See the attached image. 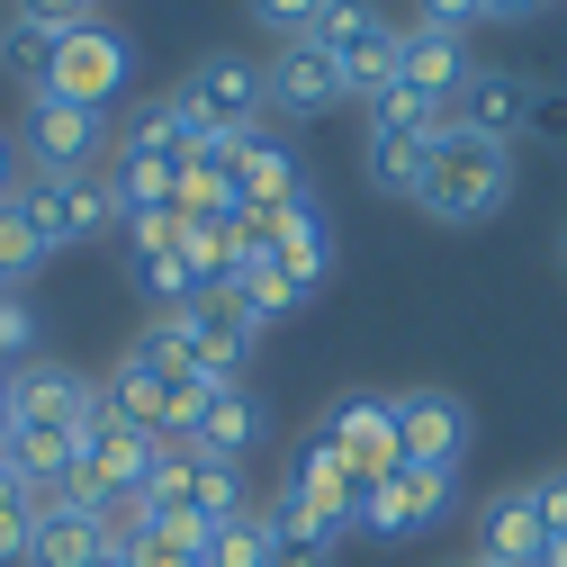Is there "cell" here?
<instances>
[{
    "label": "cell",
    "mask_w": 567,
    "mask_h": 567,
    "mask_svg": "<svg viewBox=\"0 0 567 567\" xmlns=\"http://www.w3.org/2000/svg\"><path fill=\"white\" fill-rule=\"evenodd\" d=\"M505 198H514V154L486 145V135H468V126H442L433 163H423V181H414V207L433 226H486Z\"/></svg>",
    "instance_id": "6da1fadb"
},
{
    "label": "cell",
    "mask_w": 567,
    "mask_h": 567,
    "mask_svg": "<svg viewBox=\"0 0 567 567\" xmlns=\"http://www.w3.org/2000/svg\"><path fill=\"white\" fill-rule=\"evenodd\" d=\"M109 154H117L109 109H73V100H54V91L28 100V117H19V172L28 181H100Z\"/></svg>",
    "instance_id": "7a4b0ae2"
},
{
    "label": "cell",
    "mask_w": 567,
    "mask_h": 567,
    "mask_svg": "<svg viewBox=\"0 0 567 567\" xmlns=\"http://www.w3.org/2000/svg\"><path fill=\"white\" fill-rule=\"evenodd\" d=\"M442 126H451V109H423L414 91H379V100H370V135H361V172H370V189L414 198L423 163H433V145H442Z\"/></svg>",
    "instance_id": "3957f363"
},
{
    "label": "cell",
    "mask_w": 567,
    "mask_h": 567,
    "mask_svg": "<svg viewBox=\"0 0 567 567\" xmlns=\"http://www.w3.org/2000/svg\"><path fill=\"white\" fill-rule=\"evenodd\" d=\"M172 109L189 117V145H207V135H252L270 117V91H261V63L252 54H198Z\"/></svg>",
    "instance_id": "277c9868"
},
{
    "label": "cell",
    "mask_w": 567,
    "mask_h": 567,
    "mask_svg": "<svg viewBox=\"0 0 567 567\" xmlns=\"http://www.w3.org/2000/svg\"><path fill=\"white\" fill-rule=\"evenodd\" d=\"M361 495H370V477H351V468L307 433L298 460H289V477H279V495H270V514L298 523V532H324V540H351V532H361Z\"/></svg>",
    "instance_id": "5b68a950"
},
{
    "label": "cell",
    "mask_w": 567,
    "mask_h": 567,
    "mask_svg": "<svg viewBox=\"0 0 567 567\" xmlns=\"http://www.w3.org/2000/svg\"><path fill=\"white\" fill-rule=\"evenodd\" d=\"M126 82H135V45H126L117 19L73 28V37L54 45V73H45V91L73 100V109H109V100H126Z\"/></svg>",
    "instance_id": "8992f818"
},
{
    "label": "cell",
    "mask_w": 567,
    "mask_h": 567,
    "mask_svg": "<svg viewBox=\"0 0 567 567\" xmlns=\"http://www.w3.org/2000/svg\"><path fill=\"white\" fill-rule=\"evenodd\" d=\"M316 45L333 54V73H342V91H351V100L396 91V28L370 10V0H333L324 28H316Z\"/></svg>",
    "instance_id": "52a82bcc"
},
{
    "label": "cell",
    "mask_w": 567,
    "mask_h": 567,
    "mask_svg": "<svg viewBox=\"0 0 567 567\" xmlns=\"http://www.w3.org/2000/svg\"><path fill=\"white\" fill-rule=\"evenodd\" d=\"M460 505V468H396V477H379L370 495H361V532L370 540H405V532H433L442 514Z\"/></svg>",
    "instance_id": "ba28073f"
},
{
    "label": "cell",
    "mask_w": 567,
    "mask_h": 567,
    "mask_svg": "<svg viewBox=\"0 0 567 567\" xmlns=\"http://www.w3.org/2000/svg\"><path fill=\"white\" fill-rule=\"evenodd\" d=\"M316 442L351 468V477H396L405 468V451H396V396H342L324 423H316Z\"/></svg>",
    "instance_id": "9c48e42d"
},
{
    "label": "cell",
    "mask_w": 567,
    "mask_h": 567,
    "mask_svg": "<svg viewBox=\"0 0 567 567\" xmlns=\"http://www.w3.org/2000/svg\"><path fill=\"white\" fill-rule=\"evenodd\" d=\"M0 388H10V405H19V423H73V433H91V423L109 414V396H100V379H82L73 361H45V351H37L28 370H10V379H0Z\"/></svg>",
    "instance_id": "30bf717a"
},
{
    "label": "cell",
    "mask_w": 567,
    "mask_h": 567,
    "mask_svg": "<svg viewBox=\"0 0 567 567\" xmlns=\"http://www.w3.org/2000/svg\"><path fill=\"white\" fill-rule=\"evenodd\" d=\"M261 91H270V117H324L342 109V73H333V54L316 37H289V45H270L261 54Z\"/></svg>",
    "instance_id": "8fae6325"
},
{
    "label": "cell",
    "mask_w": 567,
    "mask_h": 567,
    "mask_svg": "<svg viewBox=\"0 0 567 567\" xmlns=\"http://www.w3.org/2000/svg\"><path fill=\"white\" fill-rule=\"evenodd\" d=\"M396 451L414 468H460L468 460V405L442 388H405L396 396Z\"/></svg>",
    "instance_id": "7c38bea8"
},
{
    "label": "cell",
    "mask_w": 567,
    "mask_h": 567,
    "mask_svg": "<svg viewBox=\"0 0 567 567\" xmlns=\"http://www.w3.org/2000/svg\"><path fill=\"white\" fill-rule=\"evenodd\" d=\"M163 433H145V423H126V414H100L91 433H82V477L109 486V495H135L154 468H163Z\"/></svg>",
    "instance_id": "4fadbf2b"
},
{
    "label": "cell",
    "mask_w": 567,
    "mask_h": 567,
    "mask_svg": "<svg viewBox=\"0 0 567 567\" xmlns=\"http://www.w3.org/2000/svg\"><path fill=\"white\" fill-rule=\"evenodd\" d=\"M468 73H477V63H468V45L451 28H423V19L396 28V91H414L423 109H451Z\"/></svg>",
    "instance_id": "5bb4252c"
},
{
    "label": "cell",
    "mask_w": 567,
    "mask_h": 567,
    "mask_svg": "<svg viewBox=\"0 0 567 567\" xmlns=\"http://www.w3.org/2000/svg\"><path fill=\"white\" fill-rule=\"evenodd\" d=\"M181 316H189V370H198L207 388H244V361H252V342H261V333L226 307V289L189 298Z\"/></svg>",
    "instance_id": "9a60e30c"
},
{
    "label": "cell",
    "mask_w": 567,
    "mask_h": 567,
    "mask_svg": "<svg viewBox=\"0 0 567 567\" xmlns=\"http://www.w3.org/2000/svg\"><path fill=\"white\" fill-rule=\"evenodd\" d=\"M19 198H28V217H37V235L54 252H73V244L117 226L109 217V181H19Z\"/></svg>",
    "instance_id": "2e32d148"
},
{
    "label": "cell",
    "mask_w": 567,
    "mask_h": 567,
    "mask_svg": "<svg viewBox=\"0 0 567 567\" xmlns=\"http://www.w3.org/2000/svg\"><path fill=\"white\" fill-rule=\"evenodd\" d=\"M451 126H468V135H486V145L514 154V135H532V82L477 63V73L460 82V100H451Z\"/></svg>",
    "instance_id": "e0dca14e"
},
{
    "label": "cell",
    "mask_w": 567,
    "mask_h": 567,
    "mask_svg": "<svg viewBox=\"0 0 567 567\" xmlns=\"http://www.w3.org/2000/svg\"><path fill=\"white\" fill-rule=\"evenodd\" d=\"M126 279H135V298H145V307H189L198 298V270H189L172 217H154V226L126 235Z\"/></svg>",
    "instance_id": "ac0fdd59"
},
{
    "label": "cell",
    "mask_w": 567,
    "mask_h": 567,
    "mask_svg": "<svg viewBox=\"0 0 567 567\" xmlns=\"http://www.w3.org/2000/svg\"><path fill=\"white\" fill-rule=\"evenodd\" d=\"M279 270L298 279V298H316L324 279H333V217H324V198H289L279 207Z\"/></svg>",
    "instance_id": "d6986e66"
},
{
    "label": "cell",
    "mask_w": 567,
    "mask_h": 567,
    "mask_svg": "<svg viewBox=\"0 0 567 567\" xmlns=\"http://www.w3.org/2000/svg\"><path fill=\"white\" fill-rule=\"evenodd\" d=\"M189 370H163V361H145V351H117L109 361V379H100V396H109V414H126V423H145V433H163V414H172V388H181Z\"/></svg>",
    "instance_id": "ffe728a7"
},
{
    "label": "cell",
    "mask_w": 567,
    "mask_h": 567,
    "mask_svg": "<svg viewBox=\"0 0 567 567\" xmlns=\"http://www.w3.org/2000/svg\"><path fill=\"white\" fill-rule=\"evenodd\" d=\"M540 505H532V486H505V495H486V514H477V558L495 567H540Z\"/></svg>",
    "instance_id": "44dd1931"
},
{
    "label": "cell",
    "mask_w": 567,
    "mask_h": 567,
    "mask_svg": "<svg viewBox=\"0 0 567 567\" xmlns=\"http://www.w3.org/2000/svg\"><path fill=\"white\" fill-rule=\"evenodd\" d=\"M235 198H244V207H289V198H307V172H298V154L279 145L270 126H252L244 145H235Z\"/></svg>",
    "instance_id": "7402d4cb"
},
{
    "label": "cell",
    "mask_w": 567,
    "mask_h": 567,
    "mask_svg": "<svg viewBox=\"0 0 567 567\" xmlns=\"http://www.w3.org/2000/svg\"><path fill=\"white\" fill-rule=\"evenodd\" d=\"M100 549H109V514L82 505H45L28 532V567H100Z\"/></svg>",
    "instance_id": "603a6c76"
},
{
    "label": "cell",
    "mask_w": 567,
    "mask_h": 567,
    "mask_svg": "<svg viewBox=\"0 0 567 567\" xmlns=\"http://www.w3.org/2000/svg\"><path fill=\"white\" fill-rule=\"evenodd\" d=\"M261 433H270L261 396H252V388H217V396H207V414H198V433H189V451H207V460H244Z\"/></svg>",
    "instance_id": "cb8c5ba5"
},
{
    "label": "cell",
    "mask_w": 567,
    "mask_h": 567,
    "mask_svg": "<svg viewBox=\"0 0 567 567\" xmlns=\"http://www.w3.org/2000/svg\"><path fill=\"white\" fill-rule=\"evenodd\" d=\"M226 307L261 333V324H279V316H298L307 298H298V279L279 270V261H235V270H226Z\"/></svg>",
    "instance_id": "d4e9b609"
},
{
    "label": "cell",
    "mask_w": 567,
    "mask_h": 567,
    "mask_svg": "<svg viewBox=\"0 0 567 567\" xmlns=\"http://www.w3.org/2000/svg\"><path fill=\"white\" fill-rule=\"evenodd\" d=\"M189 514L198 523H244L252 514V486H244V460H207V451H189Z\"/></svg>",
    "instance_id": "484cf974"
},
{
    "label": "cell",
    "mask_w": 567,
    "mask_h": 567,
    "mask_svg": "<svg viewBox=\"0 0 567 567\" xmlns=\"http://www.w3.org/2000/svg\"><path fill=\"white\" fill-rule=\"evenodd\" d=\"M54 261V244L37 235V217H28V198H10L0 207V289H28V279Z\"/></svg>",
    "instance_id": "4316f807"
},
{
    "label": "cell",
    "mask_w": 567,
    "mask_h": 567,
    "mask_svg": "<svg viewBox=\"0 0 567 567\" xmlns=\"http://www.w3.org/2000/svg\"><path fill=\"white\" fill-rule=\"evenodd\" d=\"M37 342H45V316L28 307V289H0V379L28 370V361H37Z\"/></svg>",
    "instance_id": "83f0119b"
},
{
    "label": "cell",
    "mask_w": 567,
    "mask_h": 567,
    "mask_svg": "<svg viewBox=\"0 0 567 567\" xmlns=\"http://www.w3.org/2000/svg\"><path fill=\"white\" fill-rule=\"evenodd\" d=\"M207 567H270V514L252 505L244 523H226L217 540H207Z\"/></svg>",
    "instance_id": "f1b7e54d"
},
{
    "label": "cell",
    "mask_w": 567,
    "mask_h": 567,
    "mask_svg": "<svg viewBox=\"0 0 567 567\" xmlns=\"http://www.w3.org/2000/svg\"><path fill=\"white\" fill-rule=\"evenodd\" d=\"M91 19H109L100 0H10V28H37V37H73Z\"/></svg>",
    "instance_id": "f546056e"
},
{
    "label": "cell",
    "mask_w": 567,
    "mask_h": 567,
    "mask_svg": "<svg viewBox=\"0 0 567 567\" xmlns=\"http://www.w3.org/2000/svg\"><path fill=\"white\" fill-rule=\"evenodd\" d=\"M261 514H270V505H261ZM270 567H342V540L298 532V523H279V514H270Z\"/></svg>",
    "instance_id": "4dcf8cb0"
},
{
    "label": "cell",
    "mask_w": 567,
    "mask_h": 567,
    "mask_svg": "<svg viewBox=\"0 0 567 567\" xmlns=\"http://www.w3.org/2000/svg\"><path fill=\"white\" fill-rule=\"evenodd\" d=\"M244 10H252V28H261V37L289 45V37H316V28H324L333 0H244Z\"/></svg>",
    "instance_id": "1f68e13d"
},
{
    "label": "cell",
    "mask_w": 567,
    "mask_h": 567,
    "mask_svg": "<svg viewBox=\"0 0 567 567\" xmlns=\"http://www.w3.org/2000/svg\"><path fill=\"white\" fill-rule=\"evenodd\" d=\"M28 532H37V514L19 505V486H0V567H28Z\"/></svg>",
    "instance_id": "d6a6232c"
},
{
    "label": "cell",
    "mask_w": 567,
    "mask_h": 567,
    "mask_svg": "<svg viewBox=\"0 0 567 567\" xmlns=\"http://www.w3.org/2000/svg\"><path fill=\"white\" fill-rule=\"evenodd\" d=\"M135 567H207V540H163V532H135Z\"/></svg>",
    "instance_id": "836d02e7"
},
{
    "label": "cell",
    "mask_w": 567,
    "mask_h": 567,
    "mask_svg": "<svg viewBox=\"0 0 567 567\" xmlns=\"http://www.w3.org/2000/svg\"><path fill=\"white\" fill-rule=\"evenodd\" d=\"M532 505H540V532H567V468L532 477Z\"/></svg>",
    "instance_id": "e575fe53"
},
{
    "label": "cell",
    "mask_w": 567,
    "mask_h": 567,
    "mask_svg": "<svg viewBox=\"0 0 567 567\" xmlns=\"http://www.w3.org/2000/svg\"><path fill=\"white\" fill-rule=\"evenodd\" d=\"M532 135L567 145V91H540V82H532Z\"/></svg>",
    "instance_id": "d590c367"
},
{
    "label": "cell",
    "mask_w": 567,
    "mask_h": 567,
    "mask_svg": "<svg viewBox=\"0 0 567 567\" xmlns=\"http://www.w3.org/2000/svg\"><path fill=\"white\" fill-rule=\"evenodd\" d=\"M19 181H28V172H19V135H10V126H0V207H10V198H19Z\"/></svg>",
    "instance_id": "8d00e7d4"
},
{
    "label": "cell",
    "mask_w": 567,
    "mask_h": 567,
    "mask_svg": "<svg viewBox=\"0 0 567 567\" xmlns=\"http://www.w3.org/2000/svg\"><path fill=\"white\" fill-rule=\"evenodd\" d=\"M532 10H549V0H486V19H532Z\"/></svg>",
    "instance_id": "74e56055"
},
{
    "label": "cell",
    "mask_w": 567,
    "mask_h": 567,
    "mask_svg": "<svg viewBox=\"0 0 567 567\" xmlns=\"http://www.w3.org/2000/svg\"><path fill=\"white\" fill-rule=\"evenodd\" d=\"M540 567H567V532H549V540H540Z\"/></svg>",
    "instance_id": "f35d334b"
},
{
    "label": "cell",
    "mask_w": 567,
    "mask_h": 567,
    "mask_svg": "<svg viewBox=\"0 0 567 567\" xmlns=\"http://www.w3.org/2000/svg\"><path fill=\"white\" fill-rule=\"evenodd\" d=\"M558 270H567V226H558Z\"/></svg>",
    "instance_id": "ab89813d"
},
{
    "label": "cell",
    "mask_w": 567,
    "mask_h": 567,
    "mask_svg": "<svg viewBox=\"0 0 567 567\" xmlns=\"http://www.w3.org/2000/svg\"><path fill=\"white\" fill-rule=\"evenodd\" d=\"M460 567H495V558H460Z\"/></svg>",
    "instance_id": "60d3db41"
},
{
    "label": "cell",
    "mask_w": 567,
    "mask_h": 567,
    "mask_svg": "<svg viewBox=\"0 0 567 567\" xmlns=\"http://www.w3.org/2000/svg\"><path fill=\"white\" fill-rule=\"evenodd\" d=\"M0 54H10V28H0Z\"/></svg>",
    "instance_id": "b9f144b4"
},
{
    "label": "cell",
    "mask_w": 567,
    "mask_h": 567,
    "mask_svg": "<svg viewBox=\"0 0 567 567\" xmlns=\"http://www.w3.org/2000/svg\"><path fill=\"white\" fill-rule=\"evenodd\" d=\"M100 10H109V0H100Z\"/></svg>",
    "instance_id": "7bdbcfd3"
}]
</instances>
